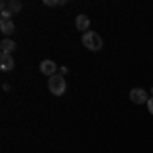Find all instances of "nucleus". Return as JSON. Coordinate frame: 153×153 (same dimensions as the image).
I'll return each mask as SVG.
<instances>
[{"label":"nucleus","mask_w":153,"mask_h":153,"mask_svg":"<svg viewBox=\"0 0 153 153\" xmlns=\"http://www.w3.org/2000/svg\"><path fill=\"white\" fill-rule=\"evenodd\" d=\"M23 8V2H19V0H2L0 2V14H2V19H12V14H16V12Z\"/></svg>","instance_id":"f03ea898"},{"label":"nucleus","mask_w":153,"mask_h":153,"mask_svg":"<svg viewBox=\"0 0 153 153\" xmlns=\"http://www.w3.org/2000/svg\"><path fill=\"white\" fill-rule=\"evenodd\" d=\"M14 68V59H12V55H8V53H2L0 55V70L2 71H8Z\"/></svg>","instance_id":"423d86ee"},{"label":"nucleus","mask_w":153,"mask_h":153,"mask_svg":"<svg viewBox=\"0 0 153 153\" xmlns=\"http://www.w3.org/2000/svg\"><path fill=\"white\" fill-rule=\"evenodd\" d=\"M131 100L135 104H147L149 102V96H147V92L143 88H133L131 90Z\"/></svg>","instance_id":"20e7f679"},{"label":"nucleus","mask_w":153,"mask_h":153,"mask_svg":"<svg viewBox=\"0 0 153 153\" xmlns=\"http://www.w3.org/2000/svg\"><path fill=\"white\" fill-rule=\"evenodd\" d=\"M47 86H49V92H51V94H55V96H61L63 92H65V88H68V86H65V80H63V76H61V74H55L53 78H49Z\"/></svg>","instance_id":"7ed1b4c3"},{"label":"nucleus","mask_w":153,"mask_h":153,"mask_svg":"<svg viewBox=\"0 0 153 153\" xmlns=\"http://www.w3.org/2000/svg\"><path fill=\"white\" fill-rule=\"evenodd\" d=\"M39 70H41V74H45V76H49V78H53V76L57 74V65H55V61H51V59H43L41 65H39Z\"/></svg>","instance_id":"39448f33"},{"label":"nucleus","mask_w":153,"mask_h":153,"mask_svg":"<svg viewBox=\"0 0 153 153\" xmlns=\"http://www.w3.org/2000/svg\"><path fill=\"white\" fill-rule=\"evenodd\" d=\"M59 4H63L61 0H45V6H59Z\"/></svg>","instance_id":"9d476101"},{"label":"nucleus","mask_w":153,"mask_h":153,"mask_svg":"<svg viewBox=\"0 0 153 153\" xmlns=\"http://www.w3.org/2000/svg\"><path fill=\"white\" fill-rule=\"evenodd\" d=\"M0 31H2V35H12V33H14V23H12V19H2V21H0Z\"/></svg>","instance_id":"6e6552de"},{"label":"nucleus","mask_w":153,"mask_h":153,"mask_svg":"<svg viewBox=\"0 0 153 153\" xmlns=\"http://www.w3.org/2000/svg\"><path fill=\"white\" fill-rule=\"evenodd\" d=\"M88 27H90V19H88L86 14H78V16H76V29L86 33V31H88Z\"/></svg>","instance_id":"0eeeda50"},{"label":"nucleus","mask_w":153,"mask_h":153,"mask_svg":"<svg viewBox=\"0 0 153 153\" xmlns=\"http://www.w3.org/2000/svg\"><path fill=\"white\" fill-rule=\"evenodd\" d=\"M147 110H149V112L153 114V96L149 98V102H147Z\"/></svg>","instance_id":"9b49d317"},{"label":"nucleus","mask_w":153,"mask_h":153,"mask_svg":"<svg viewBox=\"0 0 153 153\" xmlns=\"http://www.w3.org/2000/svg\"><path fill=\"white\" fill-rule=\"evenodd\" d=\"M82 45L90 51H100L102 49V37L94 31H86L82 35Z\"/></svg>","instance_id":"f257e3e1"},{"label":"nucleus","mask_w":153,"mask_h":153,"mask_svg":"<svg viewBox=\"0 0 153 153\" xmlns=\"http://www.w3.org/2000/svg\"><path fill=\"white\" fill-rule=\"evenodd\" d=\"M14 47H16V43H14L12 39H8V37H4V39H2V43H0V49H2V53H8V55H10L12 51H14Z\"/></svg>","instance_id":"1a4fd4ad"}]
</instances>
